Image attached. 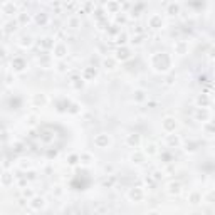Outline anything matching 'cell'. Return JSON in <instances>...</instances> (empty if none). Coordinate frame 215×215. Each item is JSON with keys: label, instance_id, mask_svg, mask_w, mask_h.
<instances>
[{"label": "cell", "instance_id": "5", "mask_svg": "<svg viewBox=\"0 0 215 215\" xmlns=\"http://www.w3.org/2000/svg\"><path fill=\"white\" fill-rule=\"evenodd\" d=\"M155 151H156V149H155V145H149V146H146V153H155Z\"/></svg>", "mask_w": 215, "mask_h": 215}, {"label": "cell", "instance_id": "1", "mask_svg": "<svg viewBox=\"0 0 215 215\" xmlns=\"http://www.w3.org/2000/svg\"><path fill=\"white\" fill-rule=\"evenodd\" d=\"M163 128H165V131L171 133V131H175V128H176V123L173 118H166V119L163 121Z\"/></svg>", "mask_w": 215, "mask_h": 215}, {"label": "cell", "instance_id": "7", "mask_svg": "<svg viewBox=\"0 0 215 215\" xmlns=\"http://www.w3.org/2000/svg\"><path fill=\"white\" fill-rule=\"evenodd\" d=\"M129 143H139V138H138V136H129Z\"/></svg>", "mask_w": 215, "mask_h": 215}, {"label": "cell", "instance_id": "3", "mask_svg": "<svg viewBox=\"0 0 215 215\" xmlns=\"http://www.w3.org/2000/svg\"><path fill=\"white\" fill-rule=\"evenodd\" d=\"M168 193H170V195H173V193H180V185L178 183H170V185H168Z\"/></svg>", "mask_w": 215, "mask_h": 215}, {"label": "cell", "instance_id": "2", "mask_svg": "<svg viewBox=\"0 0 215 215\" xmlns=\"http://www.w3.org/2000/svg\"><path fill=\"white\" fill-rule=\"evenodd\" d=\"M44 205H45L44 198H34V200L30 202V207H32L34 210H39V208H42Z\"/></svg>", "mask_w": 215, "mask_h": 215}, {"label": "cell", "instance_id": "9", "mask_svg": "<svg viewBox=\"0 0 215 215\" xmlns=\"http://www.w3.org/2000/svg\"><path fill=\"white\" fill-rule=\"evenodd\" d=\"M8 180H10V178H8V173H5V176H4V183H8Z\"/></svg>", "mask_w": 215, "mask_h": 215}, {"label": "cell", "instance_id": "8", "mask_svg": "<svg viewBox=\"0 0 215 215\" xmlns=\"http://www.w3.org/2000/svg\"><path fill=\"white\" fill-rule=\"evenodd\" d=\"M192 203H198V195H192Z\"/></svg>", "mask_w": 215, "mask_h": 215}, {"label": "cell", "instance_id": "4", "mask_svg": "<svg viewBox=\"0 0 215 215\" xmlns=\"http://www.w3.org/2000/svg\"><path fill=\"white\" fill-rule=\"evenodd\" d=\"M143 197V193L139 192V190H131V192H129V198H133V200H139V198Z\"/></svg>", "mask_w": 215, "mask_h": 215}, {"label": "cell", "instance_id": "6", "mask_svg": "<svg viewBox=\"0 0 215 215\" xmlns=\"http://www.w3.org/2000/svg\"><path fill=\"white\" fill-rule=\"evenodd\" d=\"M55 55H59V57L64 55V47H62V45H59V47H57V54H55Z\"/></svg>", "mask_w": 215, "mask_h": 215}]
</instances>
